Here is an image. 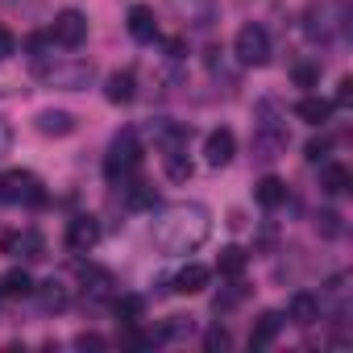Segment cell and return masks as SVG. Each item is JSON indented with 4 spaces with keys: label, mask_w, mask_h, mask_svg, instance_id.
<instances>
[{
    "label": "cell",
    "mask_w": 353,
    "mask_h": 353,
    "mask_svg": "<svg viewBox=\"0 0 353 353\" xmlns=\"http://www.w3.org/2000/svg\"><path fill=\"white\" fill-rule=\"evenodd\" d=\"M9 9H30V0H5Z\"/></svg>",
    "instance_id": "e575fe53"
},
{
    "label": "cell",
    "mask_w": 353,
    "mask_h": 353,
    "mask_svg": "<svg viewBox=\"0 0 353 353\" xmlns=\"http://www.w3.org/2000/svg\"><path fill=\"white\" fill-rule=\"evenodd\" d=\"M34 295H38V303H42L46 312H63V307H67V287H63L59 279L34 283Z\"/></svg>",
    "instance_id": "44dd1931"
},
{
    "label": "cell",
    "mask_w": 353,
    "mask_h": 353,
    "mask_svg": "<svg viewBox=\"0 0 353 353\" xmlns=\"http://www.w3.org/2000/svg\"><path fill=\"white\" fill-rule=\"evenodd\" d=\"M245 266H250V258H245V250H237V245H225L221 258H216V270H221L225 279H241Z\"/></svg>",
    "instance_id": "603a6c76"
},
{
    "label": "cell",
    "mask_w": 353,
    "mask_h": 353,
    "mask_svg": "<svg viewBox=\"0 0 353 353\" xmlns=\"http://www.w3.org/2000/svg\"><path fill=\"white\" fill-rule=\"evenodd\" d=\"M229 345H233V336H229V332H225L221 324L204 332V349H208V353H221V349H229Z\"/></svg>",
    "instance_id": "4316f807"
},
{
    "label": "cell",
    "mask_w": 353,
    "mask_h": 353,
    "mask_svg": "<svg viewBox=\"0 0 353 353\" xmlns=\"http://www.w3.org/2000/svg\"><path fill=\"white\" fill-rule=\"evenodd\" d=\"M50 42H59L63 50H79L88 42V17L79 9H63L50 26Z\"/></svg>",
    "instance_id": "8992f818"
},
{
    "label": "cell",
    "mask_w": 353,
    "mask_h": 353,
    "mask_svg": "<svg viewBox=\"0 0 353 353\" xmlns=\"http://www.w3.org/2000/svg\"><path fill=\"white\" fill-rule=\"evenodd\" d=\"M291 79H295L299 88H316V83H320V67H312V63H299V67L291 71Z\"/></svg>",
    "instance_id": "83f0119b"
},
{
    "label": "cell",
    "mask_w": 353,
    "mask_h": 353,
    "mask_svg": "<svg viewBox=\"0 0 353 353\" xmlns=\"http://www.w3.org/2000/svg\"><path fill=\"white\" fill-rule=\"evenodd\" d=\"M287 320L299 324V328H312V324L320 320V295H312V291H295L291 303H287Z\"/></svg>",
    "instance_id": "7c38bea8"
},
{
    "label": "cell",
    "mask_w": 353,
    "mask_h": 353,
    "mask_svg": "<svg viewBox=\"0 0 353 353\" xmlns=\"http://www.w3.org/2000/svg\"><path fill=\"white\" fill-rule=\"evenodd\" d=\"M133 96H137L133 71H112V75L104 79V100H108V104H129Z\"/></svg>",
    "instance_id": "5bb4252c"
},
{
    "label": "cell",
    "mask_w": 353,
    "mask_h": 353,
    "mask_svg": "<svg viewBox=\"0 0 353 353\" xmlns=\"http://www.w3.org/2000/svg\"><path fill=\"white\" fill-rule=\"evenodd\" d=\"M96 241H100V221H96V216H75V221L67 225V250H71V254L96 250Z\"/></svg>",
    "instance_id": "30bf717a"
},
{
    "label": "cell",
    "mask_w": 353,
    "mask_h": 353,
    "mask_svg": "<svg viewBox=\"0 0 353 353\" xmlns=\"http://www.w3.org/2000/svg\"><path fill=\"white\" fill-rule=\"evenodd\" d=\"M121 192H125V208H133V212H141V208H154V204H158V192H154L150 183H141V179L121 183Z\"/></svg>",
    "instance_id": "ffe728a7"
},
{
    "label": "cell",
    "mask_w": 353,
    "mask_h": 353,
    "mask_svg": "<svg viewBox=\"0 0 353 353\" xmlns=\"http://www.w3.org/2000/svg\"><path fill=\"white\" fill-rule=\"evenodd\" d=\"M241 299H245V287L237 283V287H229V291H221V295L212 299V307H216V312H229V307H237Z\"/></svg>",
    "instance_id": "484cf974"
},
{
    "label": "cell",
    "mask_w": 353,
    "mask_h": 353,
    "mask_svg": "<svg viewBox=\"0 0 353 353\" xmlns=\"http://www.w3.org/2000/svg\"><path fill=\"white\" fill-rule=\"evenodd\" d=\"M0 295H5V299H26V295H34L30 270H21V266L5 270V274H0Z\"/></svg>",
    "instance_id": "e0dca14e"
},
{
    "label": "cell",
    "mask_w": 353,
    "mask_h": 353,
    "mask_svg": "<svg viewBox=\"0 0 353 353\" xmlns=\"http://www.w3.org/2000/svg\"><path fill=\"white\" fill-rule=\"evenodd\" d=\"M208 279H212V270H208V266H200V262H188L179 274L170 279V291H174V295H200V291L208 287Z\"/></svg>",
    "instance_id": "4fadbf2b"
},
{
    "label": "cell",
    "mask_w": 353,
    "mask_h": 353,
    "mask_svg": "<svg viewBox=\"0 0 353 353\" xmlns=\"http://www.w3.org/2000/svg\"><path fill=\"white\" fill-rule=\"evenodd\" d=\"M0 204H21V208H38L46 204V188L34 170H0Z\"/></svg>",
    "instance_id": "277c9868"
},
{
    "label": "cell",
    "mask_w": 353,
    "mask_h": 353,
    "mask_svg": "<svg viewBox=\"0 0 353 353\" xmlns=\"http://www.w3.org/2000/svg\"><path fill=\"white\" fill-rule=\"evenodd\" d=\"M13 150V129H9V121L5 117H0V158H5Z\"/></svg>",
    "instance_id": "836d02e7"
},
{
    "label": "cell",
    "mask_w": 353,
    "mask_h": 353,
    "mask_svg": "<svg viewBox=\"0 0 353 353\" xmlns=\"http://www.w3.org/2000/svg\"><path fill=\"white\" fill-rule=\"evenodd\" d=\"M112 316H117L121 324H137V320L145 316V299H141V295H117V299H112Z\"/></svg>",
    "instance_id": "cb8c5ba5"
},
{
    "label": "cell",
    "mask_w": 353,
    "mask_h": 353,
    "mask_svg": "<svg viewBox=\"0 0 353 353\" xmlns=\"http://www.w3.org/2000/svg\"><path fill=\"white\" fill-rule=\"evenodd\" d=\"M320 188H324L328 196H341V192H349V166H341V162H328V166L320 170Z\"/></svg>",
    "instance_id": "d4e9b609"
},
{
    "label": "cell",
    "mask_w": 353,
    "mask_h": 353,
    "mask_svg": "<svg viewBox=\"0 0 353 353\" xmlns=\"http://www.w3.org/2000/svg\"><path fill=\"white\" fill-rule=\"evenodd\" d=\"M233 54H237L241 67H266V63H270V34H266L258 21L241 26L237 38H233Z\"/></svg>",
    "instance_id": "5b68a950"
},
{
    "label": "cell",
    "mask_w": 353,
    "mask_h": 353,
    "mask_svg": "<svg viewBox=\"0 0 353 353\" xmlns=\"http://www.w3.org/2000/svg\"><path fill=\"white\" fill-rule=\"evenodd\" d=\"M233 154H237V137H233V129H212L208 141H204V162H208V166H229Z\"/></svg>",
    "instance_id": "8fae6325"
},
{
    "label": "cell",
    "mask_w": 353,
    "mask_h": 353,
    "mask_svg": "<svg viewBox=\"0 0 353 353\" xmlns=\"http://www.w3.org/2000/svg\"><path fill=\"white\" fill-rule=\"evenodd\" d=\"M13 54H17V38H13V30H9V26H0V63L13 59Z\"/></svg>",
    "instance_id": "f546056e"
},
{
    "label": "cell",
    "mask_w": 353,
    "mask_h": 353,
    "mask_svg": "<svg viewBox=\"0 0 353 353\" xmlns=\"http://www.w3.org/2000/svg\"><path fill=\"white\" fill-rule=\"evenodd\" d=\"M208 233H212V212L192 200L162 208L154 221V245L162 254H196L208 241Z\"/></svg>",
    "instance_id": "6da1fadb"
},
{
    "label": "cell",
    "mask_w": 353,
    "mask_h": 353,
    "mask_svg": "<svg viewBox=\"0 0 353 353\" xmlns=\"http://www.w3.org/2000/svg\"><path fill=\"white\" fill-rule=\"evenodd\" d=\"M295 117H299V121H307V125H324V121L332 117V100H320V96H303V100L295 104Z\"/></svg>",
    "instance_id": "d6986e66"
},
{
    "label": "cell",
    "mask_w": 353,
    "mask_h": 353,
    "mask_svg": "<svg viewBox=\"0 0 353 353\" xmlns=\"http://www.w3.org/2000/svg\"><path fill=\"white\" fill-rule=\"evenodd\" d=\"M129 34H133V42H154L158 38V21H154L150 5H133L129 9Z\"/></svg>",
    "instance_id": "9a60e30c"
},
{
    "label": "cell",
    "mask_w": 353,
    "mask_h": 353,
    "mask_svg": "<svg viewBox=\"0 0 353 353\" xmlns=\"http://www.w3.org/2000/svg\"><path fill=\"white\" fill-rule=\"evenodd\" d=\"M75 345H79V349H104L108 341H104V336H96V332H79V336H75Z\"/></svg>",
    "instance_id": "d6a6232c"
},
{
    "label": "cell",
    "mask_w": 353,
    "mask_h": 353,
    "mask_svg": "<svg viewBox=\"0 0 353 353\" xmlns=\"http://www.w3.org/2000/svg\"><path fill=\"white\" fill-rule=\"evenodd\" d=\"M150 137H154V145H158V150H162V158H166V154H183V150H188L192 129H188V125H179V121L158 117V121H150Z\"/></svg>",
    "instance_id": "ba28073f"
},
{
    "label": "cell",
    "mask_w": 353,
    "mask_h": 353,
    "mask_svg": "<svg viewBox=\"0 0 353 353\" xmlns=\"http://www.w3.org/2000/svg\"><path fill=\"white\" fill-rule=\"evenodd\" d=\"M254 200H258L262 208H279V204H287V183L274 179V174H266V179L254 188Z\"/></svg>",
    "instance_id": "7402d4cb"
},
{
    "label": "cell",
    "mask_w": 353,
    "mask_h": 353,
    "mask_svg": "<svg viewBox=\"0 0 353 353\" xmlns=\"http://www.w3.org/2000/svg\"><path fill=\"white\" fill-rule=\"evenodd\" d=\"M38 133H46V137H67V133H75V117L63 112V108H46V112H38Z\"/></svg>",
    "instance_id": "2e32d148"
},
{
    "label": "cell",
    "mask_w": 353,
    "mask_h": 353,
    "mask_svg": "<svg viewBox=\"0 0 353 353\" xmlns=\"http://www.w3.org/2000/svg\"><path fill=\"white\" fill-rule=\"evenodd\" d=\"M303 154H307V162H320V158L328 154V137H312V141L303 145Z\"/></svg>",
    "instance_id": "4dcf8cb0"
},
{
    "label": "cell",
    "mask_w": 353,
    "mask_h": 353,
    "mask_svg": "<svg viewBox=\"0 0 353 353\" xmlns=\"http://www.w3.org/2000/svg\"><path fill=\"white\" fill-rule=\"evenodd\" d=\"M349 96H353V79H341V88H336V100H332V108H349Z\"/></svg>",
    "instance_id": "1f68e13d"
},
{
    "label": "cell",
    "mask_w": 353,
    "mask_h": 353,
    "mask_svg": "<svg viewBox=\"0 0 353 353\" xmlns=\"http://www.w3.org/2000/svg\"><path fill=\"white\" fill-rule=\"evenodd\" d=\"M141 166V141H137V129H121L112 141H108V154H104V179L112 188L129 183Z\"/></svg>",
    "instance_id": "3957f363"
},
{
    "label": "cell",
    "mask_w": 353,
    "mask_h": 353,
    "mask_svg": "<svg viewBox=\"0 0 353 353\" xmlns=\"http://www.w3.org/2000/svg\"><path fill=\"white\" fill-rule=\"evenodd\" d=\"M279 328H283V316L279 312H262L258 324H254V332H250V349H266L279 336Z\"/></svg>",
    "instance_id": "ac0fdd59"
},
{
    "label": "cell",
    "mask_w": 353,
    "mask_h": 353,
    "mask_svg": "<svg viewBox=\"0 0 353 353\" xmlns=\"http://www.w3.org/2000/svg\"><path fill=\"white\" fill-rule=\"evenodd\" d=\"M34 75L50 88H63V92H79L92 83L96 67L88 59H54V54H38L34 59Z\"/></svg>",
    "instance_id": "7a4b0ae2"
},
{
    "label": "cell",
    "mask_w": 353,
    "mask_h": 353,
    "mask_svg": "<svg viewBox=\"0 0 353 353\" xmlns=\"http://www.w3.org/2000/svg\"><path fill=\"white\" fill-rule=\"evenodd\" d=\"M316 229H320L324 237H341V216H336V212H320V216H316Z\"/></svg>",
    "instance_id": "f1b7e54d"
},
{
    "label": "cell",
    "mask_w": 353,
    "mask_h": 353,
    "mask_svg": "<svg viewBox=\"0 0 353 353\" xmlns=\"http://www.w3.org/2000/svg\"><path fill=\"white\" fill-rule=\"evenodd\" d=\"M0 250H5V254H17V258H26V262H38V258H46V237L34 233V229L9 233V237H0Z\"/></svg>",
    "instance_id": "9c48e42d"
},
{
    "label": "cell",
    "mask_w": 353,
    "mask_h": 353,
    "mask_svg": "<svg viewBox=\"0 0 353 353\" xmlns=\"http://www.w3.org/2000/svg\"><path fill=\"white\" fill-rule=\"evenodd\" d=\"M166 9L179 17L183 26H192V30H208V26L221 17V5H216V0H166Z\"/></svg>",
    "instance_id": "52a82bcc"
}]
</instances>
